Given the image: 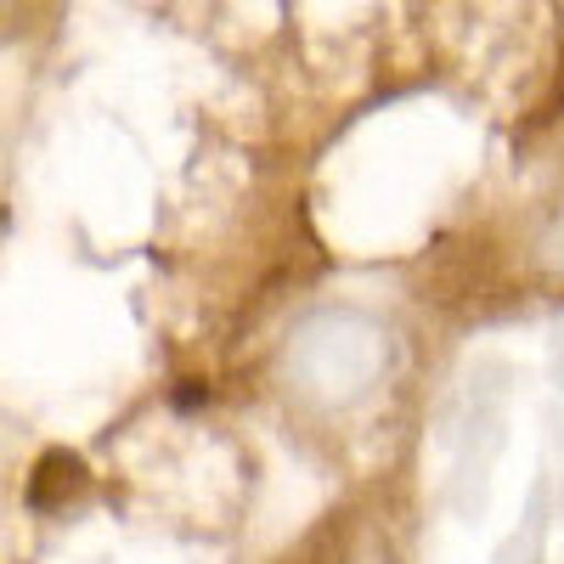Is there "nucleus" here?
Wrapping results in <instances>:
<instances>
[{
    "mask_svg": "<svg viewBox=\"0 0 564 564\" xmlns=\"http://www.w3.org/2000/svg\"><path fill=\"white\" fill-rule=\"evenodd\" d=\"M294 361L305 372V390L350 401V395H361L372 379H379L384 334L367 327L361 316H316L300 334V345H294Z\"/></svg>",
    "mask_w": 564,
    "mask_h": 564,
    "instance_id": "nucleus-1",
    "label": "nucleus"
},
{
    "mask_svg": "<svg viewBox=\"0 0 564 564\" xmlns=\"http://www.w3.org/2000/svg\"><path fill=\"white\" fill-rule=\"evenodd\" d=\"M542 249H547V260H553V265H564V215H558V226H553V238H547Z\"/></svg>",
    "mask_w": 564,
    "mask_h": 564,
    "instance_id": "nucleus-2",
    "label": "nucleus"
}]
</instances>
